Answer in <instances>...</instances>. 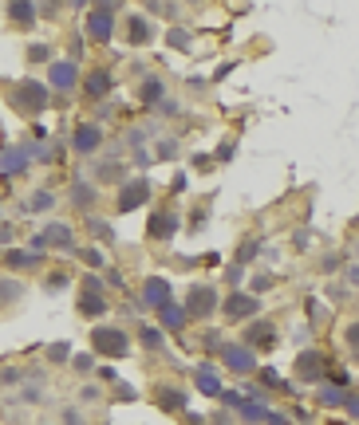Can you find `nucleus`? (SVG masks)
Listing matches in <instances>:
<instances>
[{
	"mask_svg": "<svg viewBox=\"0 0 359 425\" xmlns=\"http://www.w3.org/2000/svg\"><path fill=\"white\" fill-rule=\"evenodd\" d=\"M28 378H24V370H16V366H8V370H0V386L4 390H16V386H24Z\"/></svg>",
	"mask_w": 359,
	"mask_h": 425,
	"instance_id": "f704fd0d",
	"label": "nucleus"
},
{
	"mask_svg": "<svg viewBox=\"0 0 359 425\" xmlns=\"http://www.w3.org/2000/svg\"><path fill=\"white\" fill-rule=\"evenodd\" d=\"M4 98H8V107L20 110V114H40V110L51 107L48 87L36 83L32 75H24V79H12V83L4 87Z\"/></svg>",
	"mask_w": 359,
	"mask_h": 425,
	"instance_id": "f257e3e1",
	"label": "nucleus"
},
{
	"mask_svg": "<svg viewBox=\"0 0 359 425\" xmlns=\"http://www.w3.org/2000/svg\"><path fill=\"white\" fill-rule=\"evenodd\" d=\"M158 323H162V331H182V327H186V307H178V304L162 307Z\"/></svg>",
	"mask_w": 359,
	"mask_h": 425,
	"instance_id": "a878e982",
	"label": "nucleus"
},
{
	"mask_svg": "<svg viewBox=\"0 0 359 425\" xmlns=\"http://www.w3.org/2000/svg\"><path fill=\"white\" fill-rule=\"evenodd\" d=\"M75 256H79V260H83L87 268H91V272H95V268H107V256H103V248H75Z\"/></svg>",
	"mask_w": 359,
	"mask_h": 425,
	"instance_id": "2f4dec72",
	"label": "nucleus"
},
{
	"mask_svg": "<svg viewBox=\"0 0 359 425\" xmlns=\"http://www.w3.org/2000/svg\"><path fill=\"white\" fill-rule=\"evenodd\" d=\"M158 110H162V114H178V103H174V98H166V103H162Z\"/></svg>",
	"mask_w": 359,
	"mask_h": 425,
	"instance_id": "603ef678",
	"label": "nucleus"
},
{
	"mask_svg": "<svg viewBox=\"0 0 359 425\" xmlns=\"http://www.w3.org/2000/svg\"><path fill=\"white\" fill-rule=\"evenodd\" d=\"M273 342H276V327H273V323L257 319V323H249V327H245V347H249V351H269Z\"/></svg>",
	"mask_w": 359,
	"mask_h": 425,
	"instance_id": "f8f14e48",
	"label": "nucleus"
},
{
	"mask_svg": "<svg viewBox=\"0 0 359 425\" xmlns=\"http://www.w3.org/2000/svg\"><path fill=\"white\" fill-rule=\"evenodd\" d=\"M170 48L186 51V48H190V32H182V28H174V32H170Z\"/></svg>",
	"mask_w": 359,
	"mask_h": 425,
	"instance_id": "58836bf2",
	"label": "nucleus"
},
{
	"mask_svg": "<svg viewBox=\"0 0 359 425\" xmlns=\"http://www.w3.org/2000/svg\"><path fill=\"white\" fill-rule=\"evenodd\" d=\"M260 382H265V386H273V390H285V386H281V374H276V370H260Z\"/></svg>",
	"mask_w": 359,
	"mask_h": 425,
	"instance_id": "79ce46f5",
	"label": "nucleus"
},
{
	"mask_svg": "<svg viewBox=\"0 0 359 425\" xmlns=\"http://www.w3.org/2000/svg\"><path fill=\"white\" fill-rule=\"evenodd\" d=\"M347 413H351V417H356L359 422V394H347V406H344Z\"/></svg>",
	"mask_w": 359,
	"mask_h": 425,
	"instance_id": "de8ad7c7",
	"label": "nucleus"
},
{
	"mask_svg": "<svg viewBox=\"0 0 359 425\" xmlns=\"http://www.w3.org/2000/svg\"><path fill=\"white\" fill-rule=\"evenodd\" d=\"M126 40H131L135 48H147L150 40H154V28H150L147 16H138V12L126 16Z\"/></svg>",
	"mask_w": 359,
	"mask_h": 425,
	"instance_id": "a211bd4d",
	"label": "nucleus"
},
{
	"mask_svg": "<svg viewBox=\"0 0 359 425\" xmlns=\"http://www.w3.org/2000/svg\"><path fill=\"white\" fill-rule=\"evenodd\" d=\"M119 8H123V4H95V8L87 12V40H95V44H111Z\"/></svg>",
	"mask_w": 359,
	"mask_h": 425,
	"instance_id": "7ed1b4c3",
	"label": "nucleus"
},
{
	"mask_svg": "<svg viewBox=\"0 0 359 425\" xmlns=\"http://www.w3.org/2000/svg\"><path fill=\"white\" fill-rule=\"evenodd\" d=\"M269 406H265V401H245V406H241V422L245 425H260V422H269Z\"/></svg>",
	"mask_w": 359,
	"mask_h": 425,
	"instance_id": "c85d7f7f",
	"label": "nucleus"
},
{
	"mask_svg": "<svg viewBox=\"0 0 359 425\" xmlns=\"http://www.w3.org/2000/svg\"><path fill=\"white\" fill-rule=\"evenodd\" d=\"M75 354H72V342H51L48 347V363H56V366H63V363H72Z\"/></svg>",
	"mask_w": 359,
	"mask_h": 425,
	"instance_id": "473e14b6",
	"label": "nucleus"
},
{
	"mask_svg": "<svg viewBox=\"0 0 359 425\" xmlns=\"http://www.w3.org/2000/svg\"><path fill=\"white\" fill-rule=\"evenodd\" d=\"M48 87L51 91H75V87H79V63L75 60H56L48 67Z\"/></svg>",
	"mask_w": 359,
	"mask_h": 425,
	"instance_id": "423d86ee",
	"label": "nucleus"
},
{
	"mask_svg": "<svg viewBox=\"0 0 359 425\" xmlns=\"http://www.w3.org/2000/svg\"><path fill=\"white\" fill-rule=\"evenodd\" d=\"M95 197H99V185H95V182H83V177H75V182L67 185V201H72L75 209H83V213H91Z\"/></svg>",
	"mask_w": 359,
	"mask_h": 425,
	"instance_id": "ddd939ff",
	"label": "nucleus"
},
{
	"mask_svg": "<svg viewBox=\"0 0 359 425\" xmlns=\"http://www.w3.org/2000/svg\"><path fill=\"white\" fill-rule=\"evenodd\" d=\"M257 311H260V300L257 295H249V292H229L225 295V304H222L225 323H245V319H253Z\"/></svg>",
	"mask_w": 359,
	"mask_h": 425,
	"instance_id": "20e7f679",
	"label": "nucleus"
},
{
	"mask_svg": "<svg viewBox=\"0 0 359 425\" xmlns=\"http://www.w3.org/2000/svg\"><path fill=\"white\" fill-rule=\"evenodd\" d=\"M72 366L79 370V374H87V370L95 366V358H91V354H75V358H72Z\"/></svg>",
	"mask_w": 359,
	"mask_h": 425,
	"instance_id": "ea45409f",
	"label": "nucleus"
},
{
	"mask_svg": "<svg viewBox=\"0 0 359 425\" xmlns=\"http://www.w3.org/2000/svg\"><path fill=\"white\" fill-rule=\"evenodd\" d=\"M20 300H24V284H20L12 272L0 276V311H4V307H16Z\"/></svg>",
	"mask_w": 359,
	"mask_h": 425,
	"instance_id": "4be33fe9",
	"label": "nucleus"
},
{
	"mask_svg": "<svg viewBox=\"0 0 359 425\" xmlns=\"http://www.w3.org/2000/svg\"><path fill=\"white\" fill-rule=\"evenodd\" d=\"M44 232H48L51 248H60V252H75V229L67 225V220H51Z\"/></svg>",
	"mask_w": 359,
	"mask_h": 425,
	"instance_id": "f3484780",
	"label": "nucleus"
},
{
	"mask_svg": "<svg viewBox=\"0 0 359 425\" xmlns=\"http://www.w3.org/2000/svg\"><path fill=\"white\" fill-rule=\"evenodd\" d=\"M87 229H91V236H95V241H115L111 225H107V220H99V217H91V220H87Z\"/></svg>",
	"mask_w": 359,
	"mask_h": 425,
	"instance_id": "e433bc0d",
	"label": "nucleus"
},
{
	"mask_svg": "<svg viewBox=\"0 0 359 425\" xmlns=\"http://www.w3.org/2000/svg\"><path fill=\"white\" fill-rule=\"evenodd\" d=\"M138 98L147 103V107H162L166 103V87H162L158 75H150V79H142V87H138Z\"/></svg>",
	"mask_w": 359,
	"mask_h": 425,
	"instance_id": "b1692460",
	"label": "nucleus"
},
{
	"mask_svg": "<svg viewBox=\"0 0 359 425\" xmlns=\"http://www.w3.org/2000/svg\"><path fill=\"white\" fill-rule=\"evenodd\" d=\"M269 425H285V413H276V410H273V413H269Z\"/></svg>",
	"mask_w": 359,
	"mask_h": 425,
	"instance_id": "864d4df0",
	"label": "nucleus"
},
{
	"mask_svg": "<svg viewBox=\"0 0 359 425\" xmlns=\"http://www.w3.org/2000/svg\"><path fill=\"white\" fill-rule=\"evenodd\" d=\"M320 406H347V394L340 390V382H324L320 386Z\"/></svg>",
	"mask_w": 359,
	"mask_h": 425,
	"instance_id": "7c9ffc66",
	"label": "nucleus"
},
{
	"mask_svg": "<svg viewBox=\"0 0 359 425\" xmlns=\"http://www.w3.org/2000/svg\"><path fill=\"white\" fill-rule=\"evenodd\" d=\"M297 378L300 382H320L324 378V354L320 351H300L297 354Z\"/></svg>",
	"mask_w": 359,
	"mask_h": 425,
	"instance_id": "2eb2a0df",
	"label": "nucleus"
},
{
	"mask_svg": "<svg viewBox=\"0 0 359 425\" xmlns=\"http://www.w3.org/2000/svg\"><path fill=\"white\" fill-rule=\"evenodd\" d=\"M63 284H67V276H48V284H44V288H48V292H60Z\"/></svg>",
	"mask_w": 359,
	"mask_h": 425,
	"instance_id": "09e8293b",
	"label": "nucleus"
},
{
	"mask_svg": "<svg viewBox=\"0 0 359 425\" xmlns=\"http://www.w3.org/2000/svg\"><path fill=\"white\" fill-rule=\"evenodd\" d=\"M91 351L103 354V358H126L131 354V335L115 323H99L91 327Z\"/></svg>",
	"mask_w": 359,
	"mask_h": 425,
	"instance_id": "f03ea898",
	"label": "nucleus"
},
{
	"mask_svg": "<svg viewBox=\"0 0 359 425\" xmlns=\"http://www.w3.org/2000/svg\"><path fill=\"white\" fill-rule=\"evenodd\" d=\"M111 87H115V75L107 71V67H99V71H87V79H83V91L91 98H107V95H111Z\"/></svg>",
	"mask_w": 359,
	"mask_h": 425,
	"instance_id": "6ab92c4d",
	"label": "nucleus"
},
{
	"mask_svg": "<svg viewBox=\"0 0 359 425\" xmlns=\"http://www.w3.org/2000/svg\"><path fill=\"white\" fill-rule=\"evenodd\" d=\"M147 197H150V185H147V177H135V182H126V185H119V213H131V209H142L147 205Z\"/></svg>",
	"mask_w": 359,
	"mask_h": 425,
	"instance_id": "6e6552de",
	"label": "nucleus"
},
{
	"mask_svg": "<svg viewBox=\"0 0 359 425\" xmlns=\"http://www.w3.org/2000/svg\"><path fill=\"white\" fill-rule=\"evenodd\" d=\"M99 146H103V130L95 126V122L75 126V134H72V150H75V154H95Z\"/></svg>",
	"mask_w": 359,
	"mask_h": 425,
	"instance_id": "9b49d317",
	"label": "nucleus"
},
{
	"mask_svg": "<svg viewBox=\"0 0 359 425\" xmlns=\"http://www.w3.org/2000/svg\"><path fill=\"white\" fill-rule=\"evenodd\" d=\"M222 363H225V370H233V374H253V370H257V354L249 351L245 342H233V347L222 351Z\"/></svg>",
	"mask_w": 359,
	"mask_h": 425,
	"instance_id": "0eeeda50",
	"label": "nucleus"
},
{
	"mask_svg": "<svg viewBox=\"0 0 359 425\" xmlns=\"http://www.w3.org/2000/svg\"><path fill=\"white\" fill-rule=\"evenodd\" d=\"M347 279H351V284H359V264H351V268H347Z\"/></svg>",
	"mask_w": 359,
	"mask_h": 425,
	"instance_id": "5fc2aeb1",
	"label": "nucleus"
},
{
	"mask_svg": "<svg viewBox=\"0 0 359 425\" xmlns=\"http://www.w3.org/2000/svg\"><path fill=\"white\" fill-rule=\"evenodd\" d=\"M99 394H103L99 386H83V390H79V398H83V401H99Z\"/></svg>",
	"mask_w": 359,
	"mask_h": 425,
	"instance_id": "49530a36",
	"label": "nucleus"
},
{
	"mask_svg": "<svg viewBox=\"0 0 359 425\" xmlns=\"http://www.w3.org/2000/svg\"><path fill=\"white\" fill-rule=\"evenodd\" d=\"M24 55H28V63H48V67L56 63V60H51V48H48V44H28Z\"/></svg>",
	"mask_w": 359,
	"mask_h": 425,
	"instance_id": "72a5a7b5",
	"label": "nucleus"
},
{
	"mask_svg": "<svg viewBox=\"0 0 359 425\" xmlns=\"http://www.w3.org/2000/svg\"><path fill=\"white\" fill-rule=\"evenodd\" d=\"M174 154H178V142H170V138H166V142H158V158H166V162H170Z\"/></svg>",
	"mask_w": 359,
	"mask_h": 425,
	"instance_id": "37998d69",
	"label": "nucleus"
},
{
	"mask_svg": "<svg viewBox=\"0 0 359 425\" xmlns=\"http://www.w3.org/2000/svg\"><path fill=\"white\" fill-rule=\"evenodd\" d=\"M217 307H222V304H217V292H213V288H206V284L190 288V295H186V315H194V319H210Z\"/></svg>",
	"mask_w": 359,
	"mask_h": 425,
	"instance_id": "39448f33",
	"label": "nucleus"
},
{
	"mask_svg": "<svg viewBox=\"0 0 359 425\" xmlns=\"http://www.w3.org/2000/svg\"><path fill=\"white\" fill-rule=\"evenodd\" d=\"M28 166H32L28 146H4L0 150V173H4V177H20Z\"/></svg>",
	"mask_w": 359,
	"mask_h": 425,
	"instance_id": "9d476101",
	"label": "nucleus"
},
{
	"mask_svg": "<svg viewBox=\"0 0 359 425\" xmlns=\"http://www.w3.org/2000/svg\"><path fill=\"white\" fill-rule=\"evenodd\" d=\"M170 279L162 276H150L147 284H142V307H154V311H162V307H170Z\"/></svg>",
	"mask_w": 359,
	"mask_h": 425,
	"instance_id": "1a4fd4ad",
	"label": "nucleus"
},
{
	"mask_svg": "<svg viewBox=\"0 0 359 425\" xmlns=\"http://www.w3.org/2000/svg\"><path fill=\"white\" fill-rule=\"evenodd\" d=\"M210 162H213V158H210V154H198V158H194V166H198V170H201V173H210V170H213Z\"/></svg>",
	"mask_w": 359,
	"mask_h": 425,
	"instance_id": "8fccbe9b",
	"label": "nucleus"
},
{
	"mask_svg": "<svg viewBox=\"0 0 359 425\" xmlns=\"http://www.w3.org/2000/svg\"><path fill=\"white\" fill-rule=\"evenodd\" d=\"M4 16H8L12 24L28 28V24H36V16H40V4H28V0H12V4H4Z\"/></svg>",
	"mask_w": 359,
	"mask_h": 425,
	"instance_id": "aec40b11",
	"label": "nucleus"
},
{
	"mask_svg": "<svg viewBox=\"0 0 359 425\" xmlns=\"http://www.w3.org/2000/svg\"><path fill=\"white\" fill-rule=\"evenodd\" d=\"M194 386H198V394H206V398H217V394H222V378H217L213 366H198V370H194Z\"/></svg>",
	"mask_w": 359,
	"mask_h": 425,
	"instance_id": "412c9836",
	"label": "nucleus"
},
{
	"mask_svg": "<svg viewBox=\"0 0 359 425\" xmlns=\"http://www.w3.org/2000/svg\"><path fill=\"white\" fill-rule=\"evenodd\" d=\"M56 201L60 197L51 189H36V193H28V213H48V209H56Z\"/></svg>",
	"mask_w": 359,
	"mask_h": 425,
	"instance_id": "c756f323",
	"label": "nucleus"
},
{
	"mask_svg": "<svg viewBox=\"0 0 359 425\" xmlns=\"http://www.w3.org/2000/svg\"><path fill=\"white\" fill-rule=\"evenodd\" d=\"M44 264V260H40L36 252H32V248H4V268H8V272H36V268Z\"/></svg>",
	"mask_w": 359,
	"mask_h": 425,
	"instance_id": "dca6fc26",
	"label": "nucleus"
},
{
	"mask_svg": "<svg viewBox=\"0 0 359 425\" xmlns=\"http://www.w3.org/2000/svg\"><path fill=\"white\" fill-rule=\"evenodd\" d=\"M28 248H32V252H44V248H51V244H48V232H36V236H32V244H28Z\"/></svg>",
	"mask_w": 359,
	"mask_h": 425,
	"instance_id": "a19ab883",
	"label": "nucleus"
},
{
	"mask_svg": "<svg viewBox=\"0 0 359 425\" xmlns=\"http://www.w3.org/2000/svg\"><path fill=\"white\" fill-rule=\"evenodd\" d=\"M12 241H16L12 225H0V244H4V248H12Z\"/></svg>",
	"mask_w": 359,
	"mask_h": 425,
	"instance_id": "a18cd8bd",
	"label": "nucleus"
},
{
	"mask_svg": "<svg viewBox=\"0 0 359 425\" xmlns=\"http://www.w3.org/2000/svg\"><path fill=\"white\" fill-rule=\"evenodd\" d=\"M107 182H119L126 185V170L119 166V162H103L99 170H95V185H107Z\"/></svg>",
	"mask_w": 359,
	"mask_h": 425,
	"instance_id": "bb28decb",
	"label": "nucleus"
},
{
	"mask_svg": "<svg viewBox=\"0 0 359 425\" xmlns=\"http://www.w3.org/2000/svg\"><path fill=\"white\" fill-rule=\"evenodd\" d=\"M158 406H162V410H182V406H186V390L158 386Z\"/></svg>",
	"mask_w": 359,
	"mask_h": 425,
	"instance_id": "cd10ccee",
	"label": "nucleus"
},
{
	"mask_svg": "<svg viewBox=\"0 0 359 425\" xmlns=\"http://www.w3.org/2000/svg\"><path fill=\"white\" fill-rule=\"evenodd\" d=\"M138 342H142V351H150V354L166 351V335H162V327H154V323H142V327H138Z\"/></svg>",
	"mask_w": 359,
	"mask_h": 425,
	"instance_id": "393cba45",
	"label": "nucleus"
},
{
	"mask_svg": "<svg viewBox=\"0 0 359 425\" xmlns=\"http://www.w3.org/2000/svg\"><path fill=\"white\" fill-rule=\"evenodd\" d=\"M60 425H87V422H83V413L75 410V406H63V413H60Z\"/></svg>",
	"mask_w": 359,
	"mask_h": 425,
	"instance_id": "4c0bfd02",
	"label": "nucleus"
},
{
	"mask_svg": "<svg viewBox=\"0 0 359 425\" xmlns=\"http://www.w3.org/2000/svg\"><path fill=\"white\" fill-rule=\"evenodd\" d=\"M20 401H24V406H40V401H44V386L24 382V386H20Z\"/></svg>",
	"mask_w": 359,
	"mask_h": 425,
	"instance_id": "c9c22d12",
	"label": "nucleus"
},
{
	"mask_svg": "<svg viewBox=\"0 0 359 425\" xmlns=\"http://www.w3.org/2000/svg\"><path fill=\"white\" fill-rule=\"evenodd\" d=\"M347 347H351V354H359V323L347 327Z\"/></svg>",
	"mask_w": 359,
	"mask_h": 425,
	"instance_id": "c03bdc74",
	"label": "nucleus"
},
{
	"mask_svg": "<svg viewBox=\"0 0 359 425\" xmlns=\"http://www.w3.org/2000/svg\"><path fill=\"white\" fill-rule=\"evenodd\" d=\"M174 232H178V213L174 209H162V213H154L147 225V236L150 241H170Z\"/></svg>",
	"mask_w": 359,
	"mask_h": 425,
	"instance_id": "4468645a",
	"label": "nucleus"
},
{
	"mask_svg": "<svg viewBox=\"0 0 359 425\" xmlns=\"http://www.w3.org/2000/svg\"><path fill=\"white\" fill-rule=\"evenodd\" d=\"M269 284H273V279H269V276H257V279H253V292H265Z\"/></svg>",
	"mask_w": 359,
	"mask_h": 425,
	"instance_id": "3c124183",
	"label": "nucleus"
},
{
	"mask_svg": "<svg viewBox=\"0 0 359 425\" xmlns=\"http://www.w3.org/2000/svg\"><path fill=\"white\" fill-rule=\"evenodd\" d=\"M79 315H83V319L107 315V295H103V292H79Z\"/></svg>",
	"mask_w": 359,
	"mask_h": 425,
	"instance_id": "5701e85b",
	"label": "nucleus"
}]
</instances>
